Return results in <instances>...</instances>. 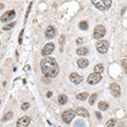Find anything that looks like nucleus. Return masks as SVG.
Returning <instances> with one entry per match:
<instances>
[{
    "mask_svg": "<svg viewBox=\"0 0 127 127\" xmlns=\"http://www.w3.org/2000/svg\"><path fill=\"white\" fill-rule=\"evenodd\" d=\"M75 127H84V124H83V122L77 121V122H76V125H75Z\"/></svg>",
    "mask_w": 127,
    "mask_h": 127,
    "instance_id": "obj_30",
    "label": "nucleus"
},
{
    "mask_svg": "<svg viewBox=\"0 0 127 127\" xmlns=\"http://www.w3.org/2000/svg\"><path fill=\"white\" fill-rule=\"evenodd\" d=\"M69 79L71 82L73 83V84H79V83H82L83 82V76H81L79 74H77V73H71L70 74V76H69Z\"/></svg>",
    "mask_w": 127,
    "mask_h": 127,
    "instance_id": "obj_11",
    "label": "nucleus"
},
{
    "mask_svg": "<svg viewBox=\"0 0 127 127\" xmlns=\"http://www.w3.org/2000/svg\"><path fill=\"white\" fill-rule=\"evenodd\" d=\"M83 42H84V39H83V38H77L76 39V43H77V45H81V43H83Z\"/></svg>",
    "mask_w": 127,
    "mask_h": 127,
    "instance_id": "obj_31",
    "label": "nucleus"
},
{
    "mask_svg": "<svg viewBox=\"0 0 127 127\" xmlns=\"http://www.w3.org/2000/svg\"><path fill=\"white\" fill-rule=\"evenodd\" d=\"M92 4L100 11H106L111 6L112 0H91Z\"/></svg>",
    "mask_w": 127,
    "mask_h": 127,
    "instance_id": "obj_2",
    "label": "nucleus"
},
{
    "mask_svg": "<svg viewBox=\"0 0 127 127\" xmlns=\"http://www.w3.org/2000/svg\"><path fill=\"white\" fill-rule=\"evenodd\" d=\"M75 114H76V113H75V111H74V110H71V109L66 110L65 112H63V114H62L63 121L65 122V123H67V124H69V123L74 119Z\"/></svg>",
    "mask_w": 127,
    "mask_h": 127,
    "instance_id": "obj_5",
    "label": "nucleus"
},
{
    "mask_svg": "<svg viewBox=\"0 0 127 127\" xmlns=\"http://www.w3.org/2000/svg\"><path fill=\"white\" fill-rule=\"evenodd\" d=\"M67 102H68V97H67L65 94H62L58 96V103L61 105H65Z\"/></svg>",
    "mask_w": 127,
    "mask_h": 127,
    "instance_id": "obj_18",
    "label": "nucleus"
},
{
    "mask_svg": "<svg viewBox=\"0 0 127 127\" xmlns=\"http://www.w3.org/2000/svg\"><path fill=\"white\" fill-rule=\"evenodd\" d=\"M0 104H1V101H0Z\"/></svg>",
    "mask_w": 127,
    "mask_h": 127,
    "instance_id": "obj_36",
    "label": "nucleus"
},
{
    "mask_svg": "<svg viewBox=\"0 0 127 127\" xmlns=\"http://www.w3.org/2000/svg\"><path fill=\"white\" fill-rule=\"evenodd\" d=\"M54 43L52 42H49V43H47V45L43 47V49L41 51V54H42V56H48V55H51V53L54 51Z\"/></svg>",
    "mask_w": 127,
    "mask_h": 127,
    "instance_id": "obj_9",
    "label": "nucleus"
},
{
    "mask_svg": "<svg viewBox=\"0 0 127 127\" xmlns=\"http://www.w3.org/2000/svg\"><path fill=\"white\" fill-rule=\"evenodd\" d=\"M30 123H31V119L29 117H22L17 121L16 126L17 127H27L30 125Z\"/></svg>",
    "mask_w": 127,
    "mask_h": 127,
    "instance_id": "obj_10",
    "label": "nucleus"
},
{
    "mask_svg": "<svg viewBox=\"0 0 127 127\" xmlns=\"http://www.w3.org/2000/svg\"><path fill=\"white\" fill-rule=\"evenodd\" d=\"M75 113L78 114V116H81V117H83V118H89L90 117L88 110L83 108V107H77L76 110H75Z\"/></svg>",
    "mask_w": 127,
    "mask_h": 127,
    "instance_id": "obj_12",
    "label": "nucleus"
},
{
    "mask_svg": "<svg viewBox=\"0 0 127 127\" xmlns=\"http://www.w3.org/2000/svg\"><path fill=\"white\" fill-rule=\"evenodd\" d=\"M109 89H110L111 94H112L114 97H119L121 95V87L118 84H116V83H112V84L110 85Z\"/></svg>",
    "mask_w": 127,
    "mask_h": 127,
    "instance_id": "obj_8",
    "label": "nucleus"
},
{
    "mask_svg": "<svg viewBox=\"0 0 127 127\" xmlns=\"http://www.w3.org/2000/svg\"><path fill=\"white\" fill-rule=\"evenodd\" d=\"M32 4H33V2H31L30 4H29V6H28V10H27V13H26V17H25V19L27 20L28 19V16H29V14H30V11H31V7H32Z\"/></svg>",
    "mask_w": 127,
    "mask_h": 127,
    "instance_id": "obj_25",
    "label": "nucleus"
},
{
    "mask_svg": "<svg viewBox=\"0 0 127 127\" xmlns=\"http://www.w3.org/2000/svg\"><path fill=\"white\" fill-rule=\"evenodd\" d=\"M76 53H77V55L84 56V55H86L87 53H88V48H86V47H81V48H78V49L76 50Z\"/></svg>",
    "mask_w": 127,
    "mask_h": 127,
    "instance_id": "obj_16",
    "label": "nucleus"
},
{
    "mask_svg": "<svg viewBox=\"0 0 127 127\" xmlns=\"http://www.w3.org/2000/svg\"><path fill=\"white\" fill-rule=\"evenodd\" d=\"M96 50L100 52L101 54H105L107 53V51H108V48H109V42L107 40H98L96 42Z\"/></svg>",
    "mask_w": 127,
    "mask_h": 127,
    "instance_id": "obj_4",
    "label": "nucleus"
},
{
    "mask_svg": "<svg viewBox=\"0 0 127 127\" xmlns=\"http://www.w3.org/2000/svg\"><path fill=\"white\" fill-rule=\"evenodd\" d=\"M89 65V62H88V59H86V58H79L78 61H77V66L79 67L81 69H85L87 68Z\"/></svg>",
    "mask_w": 127,
    "mask_h": 127,
    "instance_id": "obj_14",
    "label": "nucleus"
},
{
    "mask_svg": "<svg viewBox=\"0 0 127 127\" xmlns=\"http://www.w3.org/2000/svg\"><path fill=\"white\" fill-rule=\"evenodd\" d=\"M106 34V29L104 26L102 25H97L96 27L94 28L93 31V38L95 39H101L102 37H104Z\"/></svg>",
    "mask_w": 127,
    "mask_h": 127,
    "instance_id": "obj_3",
    "label": "nucleus"
},
{
    "mask_svg": "<svg viewBox=\"0 0 127 127\" xmlns=\"http://www.w3.org/2000/svg\"><path fill=\"white\" fill-rule=\"evenodd\" d=\"M52 96V92H51V91H48L47 92V97H51Z\"/></svg>",
    "mask_w": 127,
    "mask_h": 127,
    "instance_id": "obj_33",
    "label": "nucleus"
},
{
    "mask_svg": "<svg viewBox=\"0 0 127 127\" xmlns=\"http://www.w3.org/2000/svg\"><path fill=\"white\" fill-rule=\"evenodd\" d=\"M114 125H116V120H114V119H110V120L106 123L105 127H114Z\"/></svg>",
    "mask_w": 127,
    "mask_h": 127,
    "instance_id": "obj_23",
    "label": "nucleus"
},
{
    "mask_svg": "<svg viewBox=\"0 0 127 127\" xmlns=\"http://www.w3.org/2000/svg\"><path fill=\"white\" fill-rule=\"evenodd\" d=\"M103 71H104V66H103L102 64H97V65L94 67V72L95 73H100L101 74Z\"/></svg>",
    "mask_w": 127,
    "mask_h": 127,
    "instance_id": "obj_19",
    "label": "nucleus"
},
{
    "mask_svg": "<svg viewBox=\"0 0 127 127\" xmlns=\"http://www.w3.org/2000/svg\"><path fill=\"white\" fill-rule=\"evenodd\" d=\"M29 107H30L29 103H23V104L21 105V109L22 110H27V109H29Z\"/></svg>",
    "mask_w": 127,
    "mask_h": 127,
    "instance_id": "obj_28",
    "label": "nucleus"
},
{
    "mask_svg": "<svg viewBox=\"0 0 127 127\" xmlns=\"http://www.w3.org/2000/svg\"><path fill=\"white\" fill-rule=\"evenodd\" d=\"M109 108V104L107 102H100L98 103V109L102 111H105Z\"/></svg>",
    "mask_w": 127,
    "mask_h": 127,
    "instance_id": "obj_17",
    "label": "nucleus"
},
{
    "mask_svg": "<svg viewBox=\"0 0 127 127\" xmlns=\"http://www.w3.org/2000/svg\"><path fill=\"white\" fill-rule=\"evenodd\" d=\"M40 68L45 76L53 78L56 77L59 73V68L56 59L53 57H46L40 62Z\"/></svg>",
    "mask_w": 127,
    "mask_h": 127,
    "instance_id": "obj_1",
    "label": "nucleus"
},
{
    "mask_svg": "<svg viewBox=\"0 0 127 127\" xmlns=\"http://www.w3.org/2000/svg\"><path fill=\"white\" fill-rule=\"evenodd\" d=\"M12 117H13V112L12 111H10V112H7L4 118H3V121H7V120H10V119H12Z\"/></svg>",
    "mask_w": 127,
    "mask_h": 127,
    "instance_id": "obj_24",
    "label": "nucleus"
},
{
    "mask_svg": "<svg viewBox=\"0 0 127 127\" xmlns=\"http://www.w3.org/2000/svg\"><path fill=\"white\" fill-rule=\"evenodd\" d=\"M16 25V22H11V23H7V25H4L2 28V30H4V31H9L11 29H13V28L15 27Z\"/></svg>",
    "mask_w": 127,
    "mask_h": 127,
    "instance_id": "obj_20",
    "label": "nucleus"
},
{
    "mask_svg": "<svg viewBox=\"0 0 127 127\" xmlns=\"http://www.w3.org/2000/svg\"><path fill=\"white\" fill-rule=\"evenodd\" d=\"M3 7H4V5H3V4H1V3H0V10H2Z\"/></svg>",
    "mask_w": 127,
    "mask_h": 127,
    "instance_id": "obj_34",
    "label": "nucleus"
},
{
    "mask_svg": "<svg viewBox=\"0 0 127 127\" xmlns=\"http://www.w3.org/2000/svg\"><path fill=\"white\" fill-rule=\"evenodd\" d=\"M95 116H96V118L98 119V120H101V119H102V114L98 112V111H96V112H95Z\"/></svg>",
    "mask_w": 127,
    "mask_h": 127,
    "instance_id": "obj_32",
    "label": "nucleus"
},
{
    "mask_svg": "<svg viewBox=\"0 0 127 127\" xmlns=\"http://www.w3.org/2000/svg\"><path fill=\"white\" fill-rule=\"evenodd\" d=\"M96 97H97V94L96 93H94V94L91 95V96L89 97V104L90 105H93L94 103H95V101H96Z\"/></svg>",
    "mask_w": 127,
    "mask_h": 127,
    "instance_id": "obj_22",
    "label": "nucleus"
},
{
    "mask_svg": "<svg viewBox=\"0 0 127 127\" xmlns=\"http://www.w3.org/2000/svg\"><path fill=\"white\" fill-rule=\"evenodd\" d=\"M46 37L47 38H53L55 36V34H56V31H55V28L52 27V26H49L47 28V30H46Z\"/></svg>",
    "mask_w": 127,
    "mask_h": 127,
    "instance_id": "obj_13",
    "label": "nucleus"
},
{
    "mask_svg": "<svg viewBox=\"0 0 127 127\" xmlns=\"http://www.w3.org/2000/svg\"><path fill=\"white\" fill-rule=\"evenodd\" d=\"M88 96H89L88 92H82V93L76 94V100H78V101H86L87 98H88Z\"/></svg>",
    "mask_w": 127,
    "mask_h": 127,
    "instance_id": "obj_15",
    "label": "nucleus"
},
{
    "mask_svg": "<svg viewBox=\"0 0 127 127\" xmlns=\"http://www.w3.org/2000/svg\"><path fill=\"white\" fill-rule=\"evenodd\" d=\"M122 66L124 68H127V57H124L122 59Z\"/></svg>",
    "mask_w": 127,
    "mask_h": 127,
    "instance_id": "obj_29",
    "label": "nucleus"
},
{
    "mask_svg": "<svg viewBox=\"0 0 127 127\" xmlns=\"http://www.w3.org/2000/svg\"><path fill=\"white\" fill-rule=\"evenodd\" d=\"M15 11L14 10H11V11H7L5 12L4 14H3L1 17H0V21H2V22H9L10 20H12L14 17H15Z\"/></svg>",
    "mask_w": 127,
    "mask_h": 127,
    "instance_id": "obj_7",
    "label": "nucleus"
},
{
    "mask_svg": "<svg viewBox=\"0 0 127 127\" xmlns=\"http://www.w3.org/2000/svg\"><path fill=\"white\" fill-rule=\"evenodd\" d=\"M23 32H25V31L21 30V31H20V34H19V37H18V43H19V45H21V43H22V36H23Z\"/></svg>",
    "mask_w": 127,
    "mask_h": 127,
    "instance_id": "obj_27",
    "label": "nucleus"
},
{
    "mask_svg": "<svg viewBox=\"0 0 127 127\" xmlns=\"http://www.w3.org/2000/svg\"><path fill=\"white\" fill-rule=\"evenodd\" d=\"M78 28L81 30H83V31L88 30V23H87V21H81L79 22V25H78Z\"/></svg>",
    "mask_w": 127,
    "mask_h": 127,
    "instance_id": "obj_21",
    "label": "nucleus"
},
{
    "mask_svg": "<svg viewBox=\"0 0 127 127\" xmlns=\"http://www.w3.org/2000/svg\"><path fill=\"white\" fill-rule=\"evenodd\" d=\"M125 71H126V73H127V68H125Z\"/></svg>",
    "mask_w": 127,
    "mask_h": 127,
    "instance_id": "obj_35",
    "label": "nucleus"
},
{
    "mask_svg": "<svg viewBox=\"0 0 127 127\" xmlns=\"http://www.w3.org/2000/svg\"><path fill=\"white\" fill-rule=\"evenodd\" d=\"M65 40H66V38H65V35H62L61 38H59V46L63 47L64 46V43H65Z\"/></svg>",
    "mask_w": 127,
    "mask_h": 127,
    "instance_id": "obj_26",
    "label": "nucleus"
},
{
    "mask_svg": "<svg viewBox=\"0 0 127 127\" xmlns=\"http://www.w3.org/2000/svg\"><path fill=\"white\" fill-rule=\"evenodd\" d=\"M102 81V75L100 73H91L88 78H87V83H88L89 85H95V84H97V83H100Z\"/></svg>",
    "mask_w": 127,
    "mask_h": 127,
    "instance_id": "obj_6",
    "label": "nucleus"
}]
</instances>
